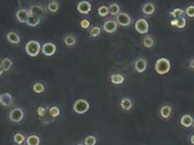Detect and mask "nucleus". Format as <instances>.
<instances>
[{"label": "nucleus", "instance_id": "obj_32", "mask_svg": "<svg viewBox=\"0 0 194 145\" xmlns=\"http://www.w3.org/2000/svg\"><path fill=\"white\" fill-rule=\"evenodd\" d=\"M49 113L51 114V117L53 118H58L59 116V114H60V110H59V108L57 107V106H54V107H51L49 109Z\"/></svg>", "mask_w": 194, "mask_h": 145}, {"label": "nucleus", "instance_id": "obj_37", "mask_svg": "<svg viewBox=\"0 0 194 145\" xmlns=\"http://www.w3.org/2000/svg\"><path fill=\"white\" fill-rule=\"evenodd\" d=\"M89 26H90V22L87 19H83V20L81 21V28L87 29V28H89Z\"/></svg>", "mask_w": 194, "mask_h": 145}, {"label": "nucleus", "instance_id": "obj_17", "mask_svg": "<svg viewBox=\"0 0 194 145\" xmlns=\"http://www.w3.org/2000/svg\"><path fill=\"white\" fill-rule=\"evenodd\" d=\"M39 23H40L39 16H36L34 14H30L27 21H26V24L30 27H35V26H38Z\"/></svg>", "mask_w": 194, "mask_h": 145}, {"label": "nucleus", "instance_id": "obj_29", "mask_svg": "<svg viewBox=\"0 0 194 145\" xmlns=\"http://www.w3.org/2000/svg\"><path fill=\"white\" fill-rule=\"evenodd\" d=\"M154 45V39L151 37V36H145L143 39V46L145 48H151Z\"/></svg>", "mask_w": 194, "mask_h": 145}, {"label": "nucleus", "instance_id": "obj_24", "mask_svg": "<svg viewBox=\"0 0 194 145\" xmlns=\"http://www.w3.org/2000/svg\"><path fill=\"white\" fill-rule=\"evenodd\" d=\"M109 9V14H112V15H117L120 13V6L116 3H112L110 6L108 7Z\"/></svg>", "mask_w": 194, "mask_h": 145}, {"label": "nucleus", "instance_id": "obj_25", "mask_svg": "<svg viewBox=\"0 0 194 145\" xmlns=\"http://www.w3.org/2000/svg\"><path fill=\"white\" fill-rule=\"evenodd\" d=\"M64 44L66 46H69V47H72V46H74L76 44V42H77V38L75 37V36H73V35H66L64 39Z\"/></svg>", "mask_w": 194, "mask_h": 145}, {"label": "nucleus", "instance_id": "obj_36", "mask_svg": "<svg viewBox=\"0 0 194 145\" xmlns=\"http://www.w3.org/2000/svg\"><path fill=\"white\" fill-rule=\"evenodd\" d=\"M36 112H38V114L39 117H44L46 114V109L44 107H38Z\"/></svg>", "mask_w": 194, "mask_h": 145}, {"label": "nucleus", "instance_id": "obj_21", "mask_svg": "<svg viewBox=\"0 0 194 145\" xmlns=\"http://www.w3.org/2000/svg\"><path fill=\"white\" fill-rule=\"evenodd\" d=\"M27 145H39L40 144V138L36 135H31L27 137L26 140Z\"/></svg>", "mask_w": 194, "mask_h": 145}, {"label": "nucleus", "instance_id": "obj_28", "mask_svg": "<svg viewBox=\"0 0 194 145\" xmlns=\"http://www.w3.org/2000/svg\"><path fill=\"white\" fill-rule=\"evenodd\" d=\"M98 14L101 17H105L109 14V9L107 6H100L98 10Z\"/></svg>", "mask_w": 194, "mask_h": 145}, {"label": "nucleus", "instance_id": "obj_9", "mask_svg": "<svg viewBox=\"0 0 194 145\" xmlns=\"http://www.w3.org/2000/svg\"><path fill=\"white\" fill-rule=\"evenodd\" d=\"M77 10L82 14H89V11L92 10V6H91L90 2L86 1V0H83V1H81L77 4Z\"/></svg>", "mask_w": 194, "mask_h": 145}, {"label": "nucleus", "instance_id": "obj_8", "mask_svg": "<svg viewBox=\"0 0 194 145\" xmlns=\"http://www.w3.org/2000/svg\"><path fill=\"white\" fill-rule=\"evenodd\" d=\"M13 101H14L13 95L10 93H3L0 95V104L3 107H10L13 104Z\"/></svg>", "mask_w": 194, "mask_h": 145}, {"label": "nucleus", "instance_id": "obj_2", "mask_svg": "<svg viewBox=\"0 0 194 145\" xmlns=\"http://www.w3.org/2000/svg\"><path fill=\"white\" fill-rule=\"evenodd\" d=\"M25 51L28 56L35 57L38 56L39 52L41 51V46L38 41L36 40H30L25 46Z\"/></svg>", "mask_w": 194, "mask_h": 145}, {"label": "nucleus", "instance_id": "obj_19", "mask_svg": "<svg viewBox=\"0 0 194 145\" xmlns=\"http://www.w3.org/2000/svg\"><path fill=\"white\" fill-rule=\"evenodd\" d=\"M171 112H172L171 107L168 106V105H165V106H163V107L161 108L160 114H161V117H162L163 118H168L169 117H170Z\"/></svg>", "mask_w": 194, "mask_h": 145}, {"label": "nucleus", "instance_id": "obj_41", "mask_svg": "<svg viewBox=\"0 0 194 145\" xmlns=\"http://www.w3.org/2000/svg\"><path fill=\"white\" fill-rule=\"evenodd\" d=\"M192 126H193V129H194V121H193V124H192Z\"/></svg>", "mask_w": 194, "mask_h": 145}, {"label": "nucleus", "instance_id": "obj_35", "mask_svg": "<svg viewBox=\"0 0 194 145\" xmlns=\"http://www.w3.org/2000/svg\"><path fill=\"white\" fill-rule=\"evenodd\" d=\"M186 14L189 16V17H194V6H189L186 11H185Z\"/></svg>", "mask_w": 194, "mask_h": 145}, {"label": "nucleus", "instance_id": "obj_26", "mask_svg": "<svg viewBox=\"0 0 194 145\" xmlns=\"http://www.w3.org/2000/svg\"><path fill=\"white\" fill-rule=\"evenodd\" d=\"M14 140L16 144L21 145L24 143V141H25V137H24V135L22 134V133H16L14 137Z\"/></svg>", "mask_w": 194, "mask_h": 145}, {"label": "nucleus", "instance_id": "obj_33", "mask_svg": "<svg viewBox=\"0 0 194 145\" xmlns=\"http://www.w3.org/2000/svg\"><path fill=\"white\" fill-rule=\"evenodd\" d=\"M184 14H185V11L182 9H179V8L174 9L173 11H170V15H172L174 17H182Z\"/></svg>", "mask_w": 194, "mask_h": 145}, {"label": "nucleus", "instance_id": "obj_14", "mask_svg": "<svg viewBox=\"0 0 194 145\" xmlns=\"http://www.w3.org/2000/svg\"><path fill=\"white\" fill-rule=\"evenodd\" d=\"M193 121L194 119L190 114H184V116L181 118V124L184 127H186V128H189L190 126H192Z\"/></svg>", "mask_w": 194, "mask_h": 145}, {"label": "nucleus", "instance_id": "obj_3", "mask_svg": "<svg viewBox=\"0 0 194 145\" xmlns=\"http://www.w3.org/2000/svg\"><path fill=\"white\" fill-rule=\"evenodd\" d=\"M74 111L77 113V114H85L90 108V104L89 102L85 99H77L75 104H74Z\"/></svg>", "mask_w": 194, "mask_h": 145}, {"label": "nucleus", "instance_id": "obj_23", "mask_svg": "<svg viewBox=\"0 0 194 145\" xmlns=\"http://www.w3.org/2000/svg\"><path fill=\"white\" fill-rule=\"evenodd\" d=\"M47 8H48V11H51V13H57L59 9V4L56 0H52V1H50L49 4H48Z\"/></svg>", "mask_w": 194, "mask_h": 145}, {"label": "nucleus", "instance_id": "obj_11", "mask_svg": "<svg viewBox=\"0 0 194 145\" xmlns=\"http://www.w3.org/2000/svg\"><path fill=\"white\" fill-rule=\"evenodd\" d=\"M29 15H30L29 11H27V10H25V9H20V10H18V11H16V14H15L17 21L20 22V23H26Z\"/></svg>", "mask_w": 194, "mask_h": 145}, {"label": "nucleus", "instance_id": "obj_42", "mask_svg": "<svg viewBox=\"0 0 194 145\" xmlns=\"http://www.w3.org/2000/svg\"><path fill=\"white\" fill-rule=\"evenodd\" d=\"M77 145H83V144H77Z\"/></svg>", "mask_w": 194, "mask_h": 145}, {"label": "nucleus", "instance_id": "obj_16", "mask_svg": "<svg viewBox=\"0 0 194 145\" xmlns=\"http://www.w3.org/2000/svg\"><path fill=\"white\" fill-rule=\"evenodd\" d=\"M142 11H143V13L144 14H146V15L153 14L154 11H155V5H154L153 3H151V2L145 3V4L143 5V7Z\"/></svg>", "mask_w": 194, "mask_h": 145}, {"label": "nucleus", "instance_id": "obj_20", "mask_svg": "<svg viewBox=\"0 0 194 145\" xmlns=\"http://www.w3.org/2000/svg\"><path fill=\"white\" fill-rule=\"evenodd\" d=\"M120 107H122L124 111H129L133 107V102L130 98H123L120 101Z\"/></svg>", "mask_w": 194, "mask_h": 145}, {"label": "nucleus", "instance_id": "obj_22", "mask_svg": "<svg viewBox=\"0 0 194 145\" xmlns=\"http://www.w3.org/2000/svg\"><path fill=\"white\" fill-rule=\"evenodd\" d=\"M110 80L113 84H116V85H119V84H122L124 81V77L123 76L120 75V74H114L111 76Z\"/></svg>", "mask_w": 194, "mask_h": 145}, {"label": "nucleus", "instance_id": "obj_27", "mask_svg": "<svg viewBox=\"0 0 194 145\" xmlns=\"http://www.w3.org/2000/svg\"><path fill=\"white\" fill-rule=\"evenodd\" d=\"M1 65L4 69V71H9L12 68V65H13V61L10 58H4L1 61Z\"/></svg>", "mask_w": 194, "mask_h": 145}, {"label": "nucleus", "instance_id": "obj_4", "mask_svg": "<svg viewBox=\"0 0 194 145\" xmlns=\"http://www.w3.org/2000/svg\"><path fill=\"white\" fill-rule=\"evenodd\" d=\"M23 118H24V112L21 108H15L9 114V118L11 119V121H13L15 123L22 121Z\"/></svg>", "mask_w": 194, "mask_h": 145}, {"label": "nucleus", "instance_id": "obj_6", "mask_svg": "<svg viewBox=\"0 0 194 145\" xmlns=\"http://www.w3.org/2000/svg\"><path fill=\"white\" fill-rule=\"evenodd\" d=\"M116 22L120 26L128 27L131 24V17L125 13H120L116 15Z\"/></svg>", "mask_w": 194, "mask_h": 145}, {"label": "nucleus", "instance_id": "obj_15", "mask_svg": "<svg viewBox=\"0 0 194 145\" xmlns=\"http://www.w3.org/2000/svg\"><path fill=\"white\" fill-rule=\"evenodd\" d=\"M170 24L172 26H175V27H177L179 29H184L186 25V18L185 17H178L176 18V19H173L171 20Z\"/></svg>", "mask_w": 194, "mask_h": 145}, {"label": "nucleus", "instance_id": "obj_13", "mask_svg": "<svg viewBox=\"0 0 194 145\" xmlns=\"http://www.w3.org/2000/svg\"><path fill=\"white\" fill-rule=\"evenodd\" d=\"M147 67V63L146 60L143 58H139L138 60H136L135 62V69L138 72H143L145 70H146Z\"/></svg>", "mask_w": 194, "mask_h": 145}, {"label": "nucleus", "instance_id": "obj_40", "mask_svg": "<svg viewBox=\"0 0 194 145\" xmlns=\"http://www.w3.org/2000/svg\"><path fill=\"white\" fill-rule=\"evenodd\" d=\"M190 142H191V144L194 145V135H192V136L190 137Z\"/></svg>", "mask_w": 194, "mask_h": 145}, {"label": "nucleus", "instance_id": "obj_30", "mask_svg": "<svg viewBox=\"0 0 194 145\" xmlns=\"http://www.w3.org/2000/svg\"><path fill=\"white\" fill-rule=\"evenodd\" d=\"M97 138L94 136H88L84 140V145H96Z\"/></svg>", "mask_w": 194, "mask_h": 145}, {"label": "nucleus", "instance_id": "obj_10", "mask_svg": "<svg viewBox=\"0 0 194 145\" xmlns=\"http://www.w3.org/2000/svg\"><path fill=\"white\" fill-rule=\"evenodd\" d=\"M118 29V23L114 20H107L104 23V32L108 34H113L117 31Z\"/></svg>", "mask_w": 194, "mask_h": 145}, {"label": "nucleus", "instance_id": "obj_1", "mask_svg": "<svg viewBox=\"0 0 194 145\" xmlns=\"http://www.w3.org/2000/svg\"><path fill=\"white\" fill-rule=\"evenodd\" d=\"M155 71L159 75H166L170 71L171 64L170 61L166 57H161L155 63Z\"/></svg>", "mask_w": 194, "mask_h": 145}, {"label": "nucleus", "instance_id": "obj_39", "mask_svg": "<svg viewBox=\"0 0 194 145\" xmlns=\"http://www.w3.org/2000/svg\"><path fill=\"white\" fill-rule=\"evenodd\" d=\"M3 72H4V69H3V67H2V65L0 64V76H2Z\"/></svg>", "mask_w": 194, "mask_h": 145}, {"label": "nucleus", "instance_id": "obj_18", "mask_svg": "<svg viewBox=\"0 0 194 145\" xmlns=\"http://www.w3.org/2000/svg\"><path fill=\"white\" fill-rule=\"evenodd\" d=\"M7 39L13 44H18L20 42V36L15 32H9L7 34Z\"/></svg>", "mask_w": 194, "mask_h": 145}, {"label": "nucleus", "instance_id": "obj_38", "mask_svg": "<svg viewBox=\"0 0 194 145\" xmlns=\"http://www.w3.org/2000/svg\"><path fill=\"white\" fill-rule=\"evenodd\" d=\"M189 66H190V68H192V69H194V58L191 60L190 61V63H189Z\"/></svg>", "mask_w": 194, "mask_h": 145}, {"label": "nucleus", "instance_id": "obj_5", "mask_svg": "<svg viewBox=\"0 0 194 145\" xmlns=\"http://www.w3.org/2000/svg\"><path fill=\"white\" fill-rule=\"evenodd\" d=\"M135 29L136 31L141 34H147L149 31V24L144 18H140V19H138L135 23Z\"/></svg>", "mask_w": 194, "mask_h": 145}, {"label": "nucleus", "instance_id": "obj_7", "mask_svg": "<svg viewBox=\"0 0 194 145\" xmlns=\"http://www.w3.org/2000/svg\"><path fill=\"white\" fill-rule=\"evenodd\" d=\"M56 51H57V46L54 43H52V42H47V43L43 44V46L41 47V52L46 56H54Z\"/></svg>", "mask_w": 194, "mask_h": 145}, {"label": "nucleus", "instance_id": "obj_31", "mask_svg": "<svg viewBox=\"0 0 194 145\" xmlns=\"http://www.w3.org/2000/svg\"><path fill=\"white\" fill-rule=\"evenodd\" d=\"M33 89H34V91H35V93H36V94H41V93L44 92V89H45V88H44V86H43V84L38 82V83H35V85H34Z\"/></svg>", "mask_w": 194, "mask_h": 145}, {"label": "nucleus", "instance_id": "obj_12", "mask_svg": "<svg viewBox=\"0 0 194 145\" xmlns=\"http://www.w3.org/2000/svg\"><path fill=\"white\" fill-rule=\"evenodd\" d=\"M29 13H30V14H34L36 16L44 15L45 14V9L39 5H33L30 7Z\"/></svg>", "mask_w": 194, "mask_h": 145}, {"label": "nucleus", "instance_id": "obj_34", "mask_svg": "<svg viewBox=\"0 0 194 145\" xmlns=\"http://www.w3.org/2000/svg\"><path fill=\"white\" fill-rule=\"evenodd\" d=\"M90 37H97L100 34V28L98 26H95L92 28V30L90 31Z\"/></svg>", "mask_w": 194, "mask_h": 145}]
</instances>
